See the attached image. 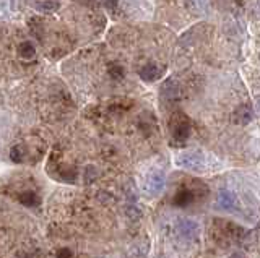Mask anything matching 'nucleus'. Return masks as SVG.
<instances>
[{
  "mask_svg": "<svg viewBox=\"0 0 260 258\" xmlns=\"http://www.w3.org/2000/svg\"><path fill=\"white\" fill-rule=\"evenodd\" d=\"M37 7H39V10L51 12V10H55V8H57V3H54V2H41V3H37Z\"/></svg>",
  "mask_w": 260,
  "mask_h": 258,
  "instance_id": "17",
  "label": "nucleus"
},
{
  "mask_svg": "<svg viewBox=\"0 0 260 258\" xmlns=\"http://www.w3.org/2000/svg\"><path fill=\"white\" fill-rule=\"evenodd\" d=\"M161 96L164 99H168V101H176L179 98V86H176V83L171 80L166 81L161 88Z\"/></svg>",
  "mask_w": 260,
  "mask_h": 258,
  "instance_id": "8",
  "label": "nucleus"
},
{
  "mask_svg": "<svg viewBox=\"0 0 260 258\" xmlns=\"http://www.w3.org/2000/svg\"><path fill=\"white\" fill-rule=\"evenodd\" d=\"M59 258H72V252L67 250V248H64V250L59 252Z\"/></svg>",
  "mask_w": 260,
  "mask_h": 258,
  "instance_id": "18",
  "label": "nucleus"
},
{
  "mask_svg": "<svg viewBox=\"0 0 260 258\" xmlns=\"http://www.w3.org/2000/svg\"><path fill=\"white\" fill-rule=\"evenodd\" d=\"M173 145H182L187 141L189 135H191V120L184 112H177L173 116Z\"/></svg>",
  "mask_w": 260,
  "mask_h": 258,
  "instance_id": "1",
  "label": "nucleus"
},
{
  "mask_svg": "<svg viewBox=\"0 0 260 258\" xmlns=\"http://www.w3.org/2000/svg\"><path fill=\"white\" fill-rule=\"evenodd\" d=\"M193 200V193L191 190L187 189H182L181 192L176 195V198H174V203L177 205V206H187V205H191Z\"/></svg>",
  "mask_w": 260,
  "mask_h": 258,
  "instance_id": "11",
  "label": "nucleus"
},
{
  "mask_svg": "<svg viewBox=\"0 0 260 258\" xmlns=\"http://www.w3.org/2000/svg\"><path fill=\"white\" fill-rule=\"evenodd\" d=\"M18 54H20L21 59L31 60L33 57L36 55V49H35V46H33L30 41H25V42H21L20 47H18Z\"/></svg>",
  "mask_w": 260,
  "mask_h": 258,
  "instance_id": "10",
  "label": "nucleus"
},
{
  "mask_svg": "<svg viewBox=\"0 0 260 258\" xmlns=\"http://www.w3.org/2000/svg\"><path fill=\"white\" fill-rule=\"evenodd\" d=\"M150 252V241L148 239H141V241L132 243L127 250L125 258H146Z\"/></svg>",
  "mask_w": 260,
  "mask_h": 258,
  "instance_id": "5",
  "label": "nucleus"
},
{
  "mask_svg": "<svg viewBox=\"0 0 260 258\" xmlns=\"http://www.w3.org/2000/svg\"><path fill=\"white\" fill-rule=\"evenodd\" d=\"M189 8L193 10V12H198V13L205 12L207 0H189Z\"/></svg>",
  "mask_w": 260,
  "mask_h": 258,
  "instance_id": "14",
  "label": "nucleus"
},
{
  "mask_svg": "<svg viewBox=\"0 0 260 258\" xmlns=\"http://www.w3.org/2000/svg\"><path fill=\"white\" fill-rule=\"evenodd\" d=\"M109 73H111V76L114 80H121L122 76H124V69L119 67V65H112L109 69Z\"/></svg>",
  "mask_w": 260,
  "mask_h": 258,
  "instance_id": "16",
  "label": "nucleus"
},
{
  "mask_svg": "<svg viewBox=\"0 0 260 258\" xmlns=\"http://www.w3.org/2000/svg\"><path fill=\"white\" fill-rule=\"evenodd\" d=\"M103 2H104V5H106L107 8H111V10L112 8H116V5H117V0H103Z\"/></svg>",
  "mask_w": 260,
  "mask_h": 258,
  "instance_id": "19",
  "label": "nucleus"
},
{
  "mask_svg": "<svg viewBox=\"0 0 260 258\" xmlns=\"http://www.w3.org/2000/svg\"><path fill=\"white\" fill-rule=\"evenodd\" d=\"M250 119H252V111H250L249 106H241L239 109H236V111H234L233 120H234L236 123L245 125L247 122H250Z\"/></svg>",
  "mask_w": 260,
  "mask_h": 258,
  "instance_id": "9",
  "label": "nucleus"
},
{
  "mask_svg": "<svg viewBox=\"0 0 260 258\" xmlns=\"http://www.w3.org/2000/svg\"><path fill=\"white\" fill-rule=\"evenodd\" d=\"M216 205L221 209H233L236 206V195L229 190H220L216 197Z\"/></svg>",
  "mask_w": 260,
  "mask_h": 258,
  "instance_id": "6",
  "label": "nucleus"
},
{
  "mask_svg": "<svg viewBox=\"0 0 260 258\" xmlns=\"http://www.w3.org/2000/svg\"><path fill=\"white\" fill-rule=\"evenodd\" d=\"M125 214H127V218L132 219V221H139L141 218V209L137 206L135 203H129L125 206Z\"/></svg>",
  "mask_w": 260,
  "mask_h": 258,
  "instance_id": "13",
  "label": "nucleus"
},
{
  "mask_svg": "<svg viewBox=\"0 0 260 258\" xmlns=\"http://www.w3.org/2000/svg\"><path fill=\"white\" fill-rule=\"evenodd\" d=\"M164 185H166V177L161 171H155L146 177L145 184H143V190L150 197H156L164 190Z\"/></svg>",
  "mask_w": 260,
  "mask_h": 258,
  "instance_id": "3",
  "label": "nucleus"
},
{
  "mask_svg": "<svg viewBox=\"0 0 260 258\" xmlns=\"http://www.w3.org/2000/svg\"><path fill=\"white\" fill-rule=\"evenodd\" d=\"M10 157H12V161L21 162L23 159H25V151H23V148L21 146H15V148H13L12 153H10Z\"/></svg>",
  "mask_w": 260,
  "mask_h": 258,
  "instance_id": "15",
  "label": "nucleus"
},
{
  "mask_svg": "<svg viewBox=\"0 0 260 258\" xmlns=\"http://www.w3.org/2000/svg\"><path fill=\"white\" fill-rule=\"evenodd\" d=\"M177 164L192 171H202L205 167V157L200 151H186L177 156Z\"/></svg>",
  "mask_w": 260,
  "mask_h": 258,
  "instance_id": "2",
  "label": "nucleus"
},
{
  "mask_svg": "<svg viewBox=\"0 0 260 258\" xmlns=\"http://www.w3.org/2000/svg\"><path fill=\"white\" fill-rule=\"evenodd\" d=\"M20 202L23 205H26V206H36L39 203V198H37V195L35 192H25L20 195Z\"/></svg>",
  "mask_w": 260,
  "mask_h": 258,
  "instance_id": "12",
  "label": "nucleus"
},
{
  "mask_svg": "<svg viewBox=\"0 0 260 258\" xmlns=\"http://www.w3.org/2000/svg\"><path fill=\"white\" fill-rule=\"evenodd\" d=\"M177 232L181 234L184 239L193 241V239L198 237L200 227H198V224L195 221H192V219H181L177 224Z\"/></svg>",
  "mask_w": 260,
  "mask_h": 258,
  "instance_id": "4",
  "label": "nucleus"
},
{
  "mask_svg": "<svg viewBox=\"0 0 260 258\" xmlns=\"http://www.w3.org/2000/svg\"><path fill=\"white\" fill-rule=\"evenodd\" d=\"M161 69H159L158 65H155V64H146L143 69L140 70V76H141V80H145V81H156L161 76Z\"/></svg>",
  "mask_w": 260,
  "mask_h": 258,
  "instance_id": "7",
  "label": "nucleus"
}]
</instances>
